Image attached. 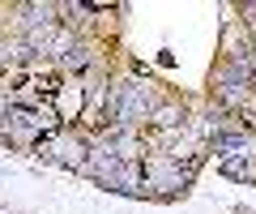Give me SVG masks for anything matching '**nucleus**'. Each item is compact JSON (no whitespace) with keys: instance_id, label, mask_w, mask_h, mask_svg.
<instances>
[{"instance_id":"nucleus-1","label":"nucleus","mask_w":256,"mask_h":214,"mask_svg":"<svg viewBox=\"0 0 256 214\" xmlns=\"http://www.w3.org/2000/svg\"><path fill=\"white\" fill-rule=\"evenodd\" d=\"M82 86H77V90H73V86H60V90H56V107H60V112H56V116H60V120H73V116L77 112H82Z\"/></svg>"},{"instance_id":"nucleus-2","label":"nucleus","mask_w":256,"mask_h":214,"mask_svg":"<svg viewBox=\"0 0 256 214\" xmlns=\"http://www.w3.org/2000/svg\"><path fill=\"white\" fill-rule=\"evenodd\" d=\"M150 120H154L158 129H171V124H180V120H184V112L175 107V103H166V107H158V112L150 116Z\"/></svg>"}]
</instances>
